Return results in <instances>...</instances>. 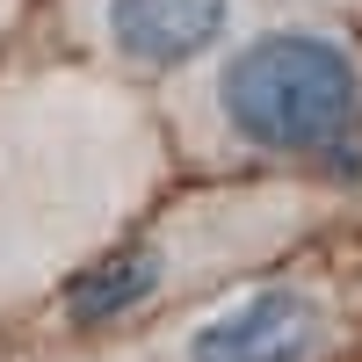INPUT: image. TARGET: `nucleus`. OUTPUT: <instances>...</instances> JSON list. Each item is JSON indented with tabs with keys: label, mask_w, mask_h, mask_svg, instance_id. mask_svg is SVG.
<instances>
[{
	"label": "nucleus",
	"mask_w": 362,
	"mask_h": 362,
	"mask_svg": "<svg viewBox=\"0 0 362 362\" xmlns=\"http://www.w3.org/2000/svg\"><path fill=\"white\" fill-rule=\"evenodd\" d=\"M218 116L268 160L362 174V58L334 29H261L218 66Z\"/></svg>",
	"instance_id": "nucleus-1"
},
{
	"label": "nucleus",
	"mask_w": 362,
	"mask_h": 362,
	"mask_svg": "<svg viewBox=\"0 0 362 362\" xmlns=\"http://www.w3.org/2000/svg\"><path fill=\"white\" fill-rule=\"evenodd\" d=\"M319 348H326V312L297 283L239 290L181 334V362H312Z\"/></svg>",
	"instance_id": "nucleus-2"
},
{
	"label": "nucleus",
	"mask_w": 362,
	"mask_h": 362,
	"mask_svg": "<svg viewBox=\"0 0 362 362\" xmlns=\"http://www.w3.org/2000/svg\"><path fill=\"white\" fill-rule=\"evenodd\" d=\"M102 44L124 58V66L167 73L189 66L232 29V0H102Z\"/></svg>",
	"instance_id": "nucleus-3"
}]
</instances>
